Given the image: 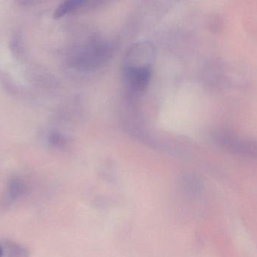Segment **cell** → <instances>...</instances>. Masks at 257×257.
I'll list each match as a JSON object with an SVG mask.
<instances>
[{
  "label": "cell",
  "mask_w": 257,
  "mask_h": 257,
  "mask_svg": "<svg viewBox=\"0 0 257 257\" xmlns=\"http://www.w3.org/2000/svg\"><path fill=\"white\" fill-rule=\"evenodd\" d=\"M215 139L219 146L230 153L257 158V139L245 137L229 130L218 131Z\"/></svg>",
  "instance_id": "obj_1"
},
{
  "label": "cell",
  "mask_w": 257,
  "mask_h": 257,
  "mask_svg": "<svg viewBox=\"0 0 257 257\" xmlns=\"http://www.w3.org/2000/svg\"><path fill=\"white\" fill-rule=\"evenodd\" d=\"M126 73L132 87L136 90L142 91L147 87L151 80V66L150 65L128 66Z\"/></svg>",
  "instance_id": "obj_2"
},
{
  "label": "cell",
  "mask_w": 257,
  "mask_h": 257,
  "mask_svg": "<svg viewBox=\"0 0 257 257\" xmlns=\"http://www.w3.org/2000/svg\"><path fill=\"white\" fill-rule=\"evenodd\" d=\"M28 187L25 181L20 178H12L9 183L3 195V204L6 206L12 205L25 196Z\"/></svg>",
  "instance_id": "obj_3"
},
{
  "label": "cell",
  "mask_w": 257,
  "mask_h": 257,
  "mask_svg": "<svg viewBox=\"0 0 257 257\" xmlns=\"http://www.w3.org/2000/svg\"><path fill=\"white\" fill-rule=\"evenodd\" d=\"M3 248L7 257H29L30 253L24 246L12 241H5Z\"/></svg>",
  "instance_id": "obj_4"
},
{
  "label": "cell",
  "mask_w": 257,
  "mask_h": 257,
  "mask_svg": "<svg viewBox=\"0 0 257 257\" xmlns=\"http://www.w3.org/2000/svg\"><path fill=\"white\" fill-rule=\"evenodd\" d=\"M84 2L81 0H67L63 2L59 6L54 12V17L55 18H60L64 16L66 14L73 12L80 6L84 4Z\"/></svg>",
  "instance_id": "obj_5"
},
{
  "label": "cell",
  "mask_w": 257,
  "mask_h": 257,
  "mask_svg": "<svg viewBox=\"0 0 257 257\" xmlns=\"http://www.w3.org/2000/svg\"><path fill=\"white\" fill-rule=\"evenodd\" d=\"M4 255V251H3V246L0 245V257H3Z\"/></svg>",
  "instance_id": "obj_6"
}]
</instances>
